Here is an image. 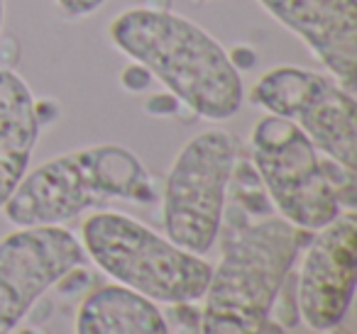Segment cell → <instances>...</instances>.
I'll list each match as a JSON object with an SVG mask.
<instances>
[{"instance_id":"cell-16","label":"cell","mask_w":357,"mask_h":334,"mask_svg":"<svg viewBox=\"0 0 357 334\" xmlns=\"http://www.w3.org/2000/svg\"><path fill=\"white\" fill-rule=\"evenodd\" d=\"M178 105H181V103H178L172 93H162V95H152L144 108H147L149 115H157V118H159V115H174L178 110Z\"/></svg>"},{"instance_id":"cell-1","label":"cell","mask_w":357,"mask_h":334,"mask_svg":"<svg viewBox=\"0 0 357 334\" xmlns=\"http://www.w3.org/2000/svg\"><path fill=\"white\" fill-rule=\"evenodd\" d=\"M108 37L199 118L223 122L243 108V76L230 51L189 17L169 8L135 6L113 17Z\"/></svg>"},{"instance_id":"cell-3","label":"cell","mask_w":357,"mask_h":334,"mask_svg":"<svg viewBox=\"0 0 357 334\" xmlns=\"http://www.w3.org/2000/svg\"><path fill=\"white\" fill-rule=\"evenodd\" d=\"M110 200L152 205L157 191L144 164L120 144H91L27 171L3 205L15 227L64 225Z\"/></svg>"},{"instance_id":"cell-8","label":"cell","mask_w":357,"mask_h":334,"mask_svg":"<svg viewBox=\"0 0 357 334\" xmlns=\"http://www.w3.org/2000/svg\"><path fill=\"white\" fill-rule=\"evenodd\" d=\"M84 244L61 225L17 227L0 239V334H13L56 280L84 266Z\"/></svg>"},{"instance_id":"cell-18","label":"cell","mask_w":357,"mask_h":334,"mask_svg":"<svg viewBox=\"0 0 357 334\" xmlns=\"http://www.w3.org/2000/svg\"><path fill=\"white\" fill-rule=\"evenodd\" d=\"M326 334H352V329H347V327H342V324H337V327L328 329Z\"/></svg>"},{"instance_id":"cell-21","label":"cell","mask_w":357,"mask_h":334,"mask_svg":"<svg viewBox=\"0 0 357 334\" xmlns=\"http://www.w3.org/2000/svg\"><path fill=\"white\" fill-rule=\"evenodd\" d=\"M191 3H211V0H191Z\"/></svg>"},{"instance_id":"cell-19","label":"cell","mask_w":357,"mask_h":334,"mask_svg":"<svg viewBox=\"0 0 357 334\" xmlns=\"http://www.w3.org/2000/svg\"><path fill=\"white\" fill-rule=\"evenodd\" d=\"M3 22H6V0H0V35H3Z\"/></svg>"},{"instance_id":"cell-2","label":"cell","mask_w":357,"mask_h":334,"mask_svg":"<svg viewBox=\"0 0 357 334\" xmlns=\"http://www.w3.org/2000/svg\"><path fill=\"white\" fill-rule=\"evenodd\" d=\"M220 237L223 254L204 295L201 334H257L313 232L279 215L250 220L233 202Z\"/></svg>"},{"instance_id":"cell-17","label":"cell","mask_w":357,"mask_h":334,"mask_svg":"<svg viewBox=\"0 0 357 334\" xmlns=\"http://www.w3.org/2000/svg\"><path fill=\"white\" fill-rule=\"evenodd\" d=\"M257 334H284V327L277 322V319H264V324L259 327V332Z\"/></svg>"},{"instance_id":"cell-15","label":"cell","mask_w":357,"mask_h":334,"mask_svg":"<svg viewBox=\"0 0 357 334\" xmlns=\"http://www.w3.org/2000/svg\"><path fill=\"white\" fill-rule=\"evenodd\" d=\"M149 81H152V76L137 64H130L128 69L123 71V76H120V86H123L128 93H139V90H144Z\"/></svg>"},{"instance_id":"cell-10","label":"cell","mask_w":357,"mask_h":334,"mask_svg":"<svg viewBox=\"0 0 357 334\" xmlns=\"http://www.w3.org/2000/svg\"><path fill=\"white\" fill-rule=\"evenodd\" d=\"M342 86L357 88V0H257Z\"/></svg>"},{"instance_id":"cell-4","label":"cell","mask_w":357,"mask_h":334,"mask_svg":"<svg viewBox=\"0 0 357 334\" xmlns=\"http://www.w3.org/2000/svg\"><path fill=\"white\" fill-rule=\"evenodd\" d=\"M81 244L103 273L154 303H196L213 273L201 254L181 249L125 212L89 215Z\"/></svg>"},{"instance_id":"cell-20","label":"cell","mask_w":357,"mask_h":334,"mask_svg":"<svg viewBox=\"0 0 357 334\" xmlns=\"http://www.w3.org/2000/svg\"><path fill=\"white\" fill-rule=\"evenodd\" d=\"M20 334H50V332H45V329H40V327H25Z\"/></svg>"},{"instance_id":"cell-14","label":"cell","mask_w":357,"mask_h":334,"mask_svg":"<svg viewBox=\"0 0 357 334\" xmlns=\"http://www.w3.org/2000/svg\"><path fill=\"white\" fill-rule=\"evenodd\" d=\"M54 3L66 17H71V20L93 15L98 8L105 6V0H54Z\"/></svg>"},{"instance_id":"cell-9","label":"cell","mask_w":357,"mask_h":334,"mask_svg":"<svg viewBox=\"0 0 357 334\" xmlns=\"http://www.w3.org/2000/svg\"><path fill=\"white\" fill-rule=\"evenodd\" d=\"M357 271V217L345 210L313 232L303 246L296 276L298 317L313 332H328L345 317L355 293Z\"/></svg>"},{"instance_id":"cell-7","label":"cell","mask_w":357,"mask_h":334,"mask_svg":"<svg viewBox=\"0 0 357 334\" xmlns=\"http://www.w3.org/2000/svg\"><path fill=\"white\" fill-rule=\"evenodd\" d=\"M269 115L291 120L318 152L355 171L357 166V103L331 74L298 66H274L250 93Z\"/></svg>"},{"instance_id":"cell-13","label":"cell","mask_w":357,"mask_h":334,"mask_svg":"<svg viewBox=\"0 0 357 334\" xmlns=\"http://www.w3.org/2000/svg\"><path fill=\"white\" fill-rule=\"evenodd\" d=\"M272 310H277V322L282 327H296L298 324V303H296V276L289 273L274 298Z\"/></svg>"},{"instance_id":"cell-5","label":"cell","mask_w":357,"mask_h":334,"mask_svg":"<svg viewBox=\"0 0 357 334\" xmlns=\"http://www.w3.org/2000/svg\"><path fill=\"white\" fill-rule=\"evenodd\" d=\"M235 161V139L223 129L201 132L181 147L164 181L162 222L167 239L194 254H206L215 244Z\"/></svg>"},{"instance_id":"cell-11","label":"cell","mask_w":357,"mask_h":334,"mask_svg":"<svg viewBox=\"0 0 357 334\" xmlns=\"http://www.w3.org/2000/svg\"><path fill=\"white\" fill-rule=\"evenodd\" d=\"M32 88L8 66H0V210L30 168L40 139Z\"/></svg>"},{"instance_id":"cell-12","label":"cell","mask_w":357,"mask_h":334,"mask_svg":"<svg viewBox=\"0 0 357 334\" xmlns=\"http://www.w3.org/2000/svg\"><path fill=\"white\" fill-rule=\"evenodd\" d=\"M74 334H169V322L154 300L115 283L86 295Z\"/></svg>"},{"instance_id":"cell-6","label":"cell","mask_w":357,"mask_h":334,"mask_svg":"<svg viewBox=\"0 0 357 334\" xmlns=\"http://www.w3.org/2000/svg\"><path fill=\"white\" fill-rule=\"evenodd\" d=\"M250 152L279 217L316 232L342 212L318 149L291 120L277 115L257 120L250 132Z\"/></svg>"}]
</instances>
